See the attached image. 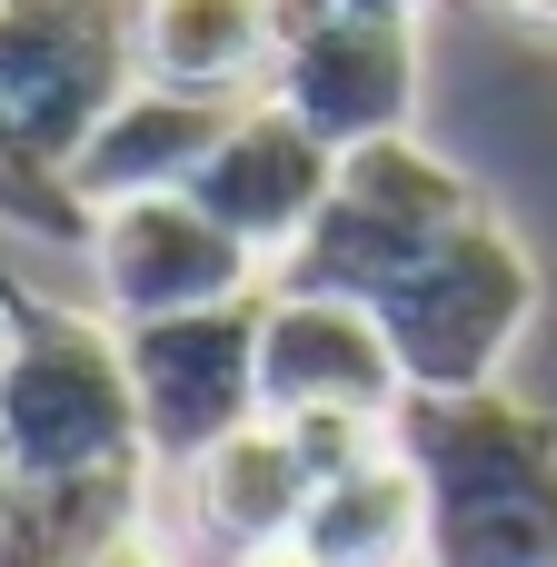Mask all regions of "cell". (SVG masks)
<instances>
[{
  "mask_svg": "<svg viewBox=\"0 0 557 567\" xmlns=\"http://www.w3.org/2000/svg\"><path fill=\"white\" fill-rule=\"evenodd\" d=\"M130 80V0H0V130L60 179Z\"/></svg>",
  "mask_w": 557,
  "mask_h": 567,
  "instance_id": "cell-4",
  "label": "cell"
},
{
  "mask_svg": "<svg viewBox=\"0 0 557 567\" xmlns=\"http://www.w3.org/2000/svg\"><path fill=\"white\" fill-rule=\"evenodd\" d=\"M299 538H309L329 567H429V488H419L409 449L389 439L379 458L319 478Z\"/></svg>",
  "mask_w": 557,
  "mask_h": 567,
  "instance_id": "cell-13",
  "label": "cell"
},
{
  "mask_svg": "<svg viewBox=\"0 0 557 567\" xmlns=\"http://www.w3.org/2000/svg\"><path fill=\"white\" fill-rule=\"evenodd\" d=\"M149 508V468L140 478H50V488H10L0 508V567H90L120 518Z\"/></svg>",
  "mask_w": 557,
  "mask_h": 567,
  "instance_id": "cell-15",
  "label": "cell"
},
{
  "mask_svg": "<svg viewBox=\"0 0 557 567\" xmlns=\"http://www.w3.org/2000/svg\"><path fill=\"white\" fill-rule=\"evenodd\" d=\"M269 90L329 140V150H359V140H389L409 130L419 110V20H319L309 40L279 50Z\"/></svg>",
  "mask_w": 557,
  "mask_h": 567,
  "instance_id": "cell-9",
  "label": "cell"
},
{
  "mask_svg": "<svg viewBox=\"0 0 557 567\" xmlns=\"http://www.w3.org/2000/svg\"><path fill=\"white\" fill-rule=\"evenodd\" d=\"M329 189H339V150H329L279 90H249L239 120L219 130V150H209L199 179H189V199H199L209 219H229V229L269 259V279H279V259L309 239V219L329 209Z\"/></svg>",
  "mask_w": 557,
  "mask_h": 567,
  "instance_id": "cell-7",
  "label": "cell"
},
{
  "mask_svg": "<svg viewBox=\"0 0 557 567\" xmlns=\"http://www.w3.org/2000/svg\"><path fill=\"white\" fill-rule=\"evenodd\" d=\"M409 379L369 299L329 289H269L259 309V419H309V409H369L399 419Z\"/></svg>",
  "mask_w": 557,
  "mask_h": 567,
  "instance_id": "cell-8",
  "label": "cell"
},
{
  "mask_svg": "<svg viewBox=\"0 0 557 567\" xmlns=\"http://www.w3.org/2000/svg\"><path fill=\"white\" fill-rule=\"evenodd\" d=\"M0 229H30V239H80V249H90V209H80V189H70L50 159H30L10 130H0Z\"/></svg>",
  "mask_w": 557,
  "mask_h": 567,
  "instance_id": "cell-16",
  "label": "cell"
},
{
  "mask_svg": "<svg viewBox=\"0 0 557 567\" xmlns=\"http://www.w3.org/2000/svg\"><path fill=\"white\" fill-rule=\"evenodd\" d=\"M259 309H269V289L120 329V359L140 389V439L159 468H189L199 449H219L229 429L259 419Z\"/></svg>",
  "mask_w": 557,
  "mask_h": 567,
  "instance_id": "cell-5",
  "label": "cell"
},
{
  "mask_svg": "<svg viewBox=\"0 0 557 567\" xmlns=\"http://www.w3.org/2000/svg\"><path fill=\"white\" fill-rule=\"evenodd\" d=\"M498 10H508V20H528V30H548V40H557V0H498Z\"/></svg>",
  "mask_w": 557,
  "mask_h": 567,
  "instance_id": "cell-21",
  "label": "cell"
},
{
  "mask_svg": "<svg viewBox=\"0 0 557 567\" xmlns=\"http://www.w3.org/2000/svg\"><path fill=\"white\" fill-rule=\"evenodd\" d=\"M90 279H100V309L130 329V319L249 299V289H269V259L229 219H209L189 189H149V199H120L90 219Z\"/></svg>",
  "mask_w": 557,
  "mask_h": 567,
  "instance_id": "cell-6",
  "label": "cell"
},
{
  "mask_svg": "<svg viewBox=\"0 0 557 567\" xmlns=\"http://www.w3.org/2000/svg\"><path fill=\"white\" fill-rule=\"evenodd\" d=\"M90 567H169V538H159V518L140 508V518H120L110 538H100V558Z\"/></svg>",
  "mask_w": 557,
  "mask_h": 567,
  "instance_id": "cell-17",
  "label": "cell"
},
{
  "mask_svg": "<svg viewBox=\"0 0 557 567\" xmlns=\"http://www.w3.org/2000/svg\"><path fill=\"white\" fill-rule=\"evenodd\" d=\"M229 567H329V558H319L309 538H269V548H239Z\"/></svg>",
  "mask_w": 557,
  "mask_h": 567,
  "instance_id": "cell-19",
  "label": "cell"
},
{
  "mask_svg": "<svg viewBox=\"0 0 557 567\" xmlns=\"http://www.w3.org/2000/svg\"><path fill=\"white\" fill-rule=\"evenodd\" d=\"M0 508H10V449H0Z\"/></svg>",
  "mask_w": 557,
  "mask_h": 567,
  "instance_id": "cell-22",
  "label": "cell"
},
{
  "mask_svg": "<svg viewBox=\"0 0 557 567\" xmlns=\"http://www.w3.org/2000/svg\"><path fill=\"white\" fill-rule=\"evenodd\" d=\"M399 449L429 488V567H557V419L508 389L399 399Z\"/></svg>",
  "mask_w": 557,
  "mask_h": 567,
  "instance_id": "cell-1",
  "label": "cell"
},
{
  "mask_svg": "<svg viewBox=\"0 0 557 567\" xmlns=\"http://www.w3.org/2000/svg\"><path fill=\"white\" fill-rule=\"evenodd\" d=\"M349 219H369L379 239H399V249H419V239H439V229H458V219H478L488 199H478V179L458 169V159H439L419 130H389V140H359V150H339V189H329Z\"/></svg>",
  "mask_w": 557,
  "mask_h": 567,
  "instance_id": "cell-14",
  "label": "cell"
},
{
  "mask_svg": "<svg viewBox=\"0 0 557 567\" xmlns=\"http://www.w3.org/2000/svg\"><path fill=\"white\" fill-rule=\"evenodd\" d=\"M239 120V100H219V90H169V80H130L120 90V110L80 140V159H70V189H80V209L100 219V209H120V199H149V189H189L199 179V159L219 150V130Z\"/></svg>",
  "mask_w": 557,
  "mask_h": 567,
  "instance_id": "cell-10",
  "label": "cell"
},
{
  "mask_svg": "<svg viewBox=\"0 0 557 567\" xmlns=\"http://www.w3.org/2000/svg\"><path fill=\"white\" fill-rule=\"evenodd\" d=\"M130 50H140V80L249 100L279 70V10L269 0H130Z\"/></svg>",
  "mask_w": 557,
  "mask_h": 567,
  "instance_id": "cell-12",
  "label": "cell"
},
{
  "mask_svg": "<svg viewBox=\"0 0 557 567\" xmlns=\"http://www.w3.org/2000/svg\"><path fill=\"white\" fill-rule=\"evenodd\" d=\"M179 478H189V518H199L229 558H239V548H269V538H299V518H309V498H319V468L299 458L289 419L229 429V439L199 449Z\"/></svg>",
  "mask_w": 557,
  "mask_h": 567,
  "instance_id": "cell-11",
  "label": "cell"
},
{
  "mask_svg": "<svg viewBox=\"0 0 557 567\" xmlns=\"http://www.w3.org/2000/svg\"><path fill=\"white\" fill-rule=\"evenodd\" d=\"M269 10H279V50H289V40H309L319 20H339V0H269Z\"/></svg>",
  "mask_w": 557,
  "mask_h": 567,
  "instance_id": "cell-18",
  "label": "cell"
},
{
  "mask_svg": "<svg viewBox=\"0 0 557 567\" xmlns=\"http://www.w3.org/2000/svg\"><path fill=\"white\" fill-rule=\"evenodd\" d=\"M369 309L399 349L409 399H458V389H498V369L538 309V269H528L518 229L498 209H478V219L439 229Z\"/></svg>",
  "mask_w": 557,
  "mask_h": 567,
  "instance_id": "cell-3",
  "label": "cell"
},
{
  "mask_svg": "<svg viewBox=\"0 0 557 567\" xmlns=\"http://www.w3.org/2000/svg\"><path fill=\"white\" fill-rule=\"evenodd\" d=\"M349 20H419V0H339Z\"/></svg>",
  "mask_w": 557,
  "mask_h": 567,
  "instance_id": "cell-20",
  "label": "cell"
},
{
  "mask_svg": "<svg viewBox=\"0 0 557 567\" xmlns=\"http://www.w3.org/2000/svg\"><path fill=\"white\" fill-rule=\"evenodd\" d=\"M0 449H10V488L159 468L140 439L120 319H90V309H60L0 279Z\"/></svg>",
  "mask_w": 557,
  "mask_h": 567,
  "instance_id": "cell-2",
  "label": "cell"
}]
</instances>
